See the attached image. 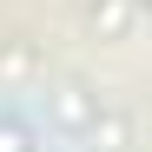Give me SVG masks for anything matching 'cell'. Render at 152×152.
<instances>
[{
    "instance_id": "cell-1",
    "label": "cell",
    "mask_w": 152,
    "mask_h": 152,
    "mask_svg": "<svg viewBox=\"0 0 152 152\" xmlns=\"http://www.w3.org/2000/svg\"><path fill=\"white\" fill-rule=\"evenodd\" d=\"M0 152H20V139H13V132H0Z\"/></svg>"
}]
</instances>
